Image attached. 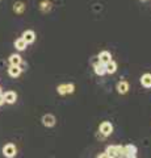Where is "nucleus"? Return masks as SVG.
Wrapping results in <instances>:
<instances>
[{
    "instance_id": "obj_1",
    "label": "nucleus",
    "mask_w": 151,
    "mask_h": 158,
    "mask_svg": "<svg viewBox=\"0 0 151 158\" xmlns=\"http://www.w3.org/2000/svg\"><path fill=\"white\" fill-rule=\"evenodd\" d=\"M105 153L109 158H118L124 157V146L121 145H108L105 149Z\"/></svg>"
},
{
    "instance_id": "obj_2",
    "label": "nucleus",
    "mask_w": 151,
    "mask_h": 158,
    "mask_svg": "<svg viewBox=\"0 0 151 158\" xmlns=\"http://www.w3.org/2000/svg\"><path fill=\"white\" fill-rule=\"evenodd\" d=\"M99 132L103 135L104 137H108L113 133V124L110 121H103L99 125Z\"/></svg>"
},
{
    "instance_id": "obj_3",
    "label": "nucleus",
    "mask_w": 151,
    "mask_h": 158,
    "mask_svg": "<svg viewBox=\"0 0 151 158\" xmlns=\"http://www.w3.org/2000/svg\"><path fill=\"white\" fill-rule=\"evenodd\" d=\"M138 149L133 144H128L124 146V158H135L137 157Z\"/></svg>"
},
{
    "instance_id": "obj_4",
    "label": "nucleus",
    "mask_w": 151,
    "mask_h": 158,
    "mask_svg": "<svg viewBox=\"0 0 151 158\" xmlns=\"http://www.w3.org/2000/svg\"><path fill=\"white\" fill-rule=\"evenodd\" d=\"M57 91L59 95H67V94H72L75 91V86L72 83H65V85H59L57 87Z\"/></svg>"
},
{
    "instance_id": "obj_5",
    "label": "nucleus",
    "mask_w": 151,
    "mask_h": 158,
    "mask_svg": "<svg viewBox=\"0 0 151 158\" xmlns=\"http://www.w3.org/2000/svg\"><path fill=\"white\" fill-rule=\"evenodd\" d=\"M16 153H17V149H16V146H14L13 144H6L3 146V154L4 157H7V158H13L14 156H16Z\"/></svg>"
},
{
    "instance_id": "obj_6",
    "label": "nucleus",
    "mask_w": 151,
    "mask_h": 158,
    "mask_svg": "<svg viewBox=\"0 0 151 158\" xmlns=\"http://www.w3.org/2000/svg\"><path fill=\"white\" fill-rule=\"evenodd\" d=\"M55 123H57V118H55L54 115H51V113H46V115L42 116V124L45 127H47V128L54 127Z\"/></svg>"
},
{
    "instance_id": "obj_7",
    "label": "nucleus",
    "mask_w": 151,
    "mask_h": 158,
    "mask_svg": "<svg viewBox=\"0 0 151 158\" xmlns=\"http://www.w3.org/2000/svg\"><path fill=\"white\" fill-rule=\"evenodd\" d=\"M3 98H4V102L6 103L13 104V103H16V100H17V94L14 91H7L6 94H3Z\"/></svg>"
},
{
    "instance_id": "obj_8",
    "label": "nucleus",
    "mask_w": 151,
    "mask_h": 158,
    "mask_svg": "<svg viewBox=\"0 0 151 158\" xmlns=\"http://www.w3.org/2000/svg\"><path fill=\"white\" fill-rule=\"evenodd\" d=\"M93 71H95L96 75L103 77V75H105V74H106V67H105L104 63H101V62L97 61L93 65Z\"/></svg>"
},
{
    "instance_id": "obj_9",
    "label": "nucleus",
    "mask_w": 151,
    "mask_h": 158,
    "mask_svg": "<svg viewBox=\"0 0 151 158\" xmlns=\"http://www.w3.org/2000/svg\"><path fill=\"white\" fill-rule=\"evenodd\" d=\"M112 61V54L108 50H103L99 53V62L104 63V65H106V63H109Z\"/></svg>"
},
{
    "instance_id": "obj_10",
    "label": "nucleus",
    "mask_w": 151,
    "mask_h": 158,
    "mask_svg": "<svg viewBox=\"0 0 151 158\" xmlns=\"http://www.w3.org/2000/svg\"><path fill=\"white\" fill-rule=\"evenodd\" d=\"M116 90L118 94H121V95H125V94L129 91V83L126 81H120L118 83H117Z\"/></svg>"
},
{
    "instance_id": "obj_11",
    "label": "nucleus",
    "mask_w": 151,
    "mask_h": 158,
    "mask_svg": "<svg viewBox=\"0 0 151 158\" xmlns=\"http://www.w3.org/2000/svg\"><path fill=\"white\" fill-rule=\"evenodd\" d=\"M8 61H9V65L11 66H20L21 62H22V58H21L20 54H11L8 58Z\"/></svg>"
},
{
    "instance_id": "obj_12",
    "label": "nucleus",
    "mask_w": 151,
    "mask_h": 158,
    "mask_svg": "<svg viewBox=\"0 0 151 158\" xmlns=\"http://www.w3.org/2000/svg\"><path fill=\"white\" fill-rule=\"evenodd\" d=\"M24 40H25V42L28 44H33L34 42V40H36V33L33 32V31H25L22 33V36H21Z\"/></svg>"
},
{
    "instance_id": "obj_13",
    "label": "nucleus",
    "mask_w": 151,
    "mask_h": 158,
    "mask_svg": "<svg viewBox=\"0 0 151 158\" xmlns=\"http://www.w3.org/2000/svg\"><path fill=\"white\" fill-rule=\"evenodd\" d=\"M141 85L145 88H151V74L150 73H145L141 77Z\"/></svg>"
},
{
    "instance_id": "obj_14",
    "label": "nucleus",
    "mask_w": 151,
    "mask_h": 158,
    "mask_svg": "<svg viewBox=\"0 0 151 158\" xmlns=\"http://www.w3.org/2000/svg\"><path fill=\"white\" fill-rule=\"evenodd\" d=\"M21 71L22 70L20 69V66H9V69H8V74H9V77H12V78L20 77Z\"/></svg>"
},
{
    "instance_id": "obj_15",
    "label": "nucleus",
    "mask_w": 151,
    "mask_h": 158,
    "mask_svg": "<svg viewBox=\"0 0 151 158\" xmlns=\"http://www.w3.org/2000/svg\"><path fill=\"white\" fill-rule=\"evenodd\" d=\"M26 46H28V44L25 42V40H24L22 37L17 38L16 41H14V48H16L17 50H20V52L25 50V49H26Z\"/></svg>"
},
{
    "instance_id": "obj_16",
    "label": "nucleus",
    "mask_w": 151,
    "mask_h": 158,
    "mask_svg": "<svg viewBox=\"0 0 151 158\" xmlns=\"http://www.w3.org/2000/svg\"><path fill=\"white\" fill-rule=\"evenodd\" d=\"M24 11H25V4L22 2H16L13 4V12L16 15H21L24 13Z\"/></svg>"
},
{
    "instance_id": "obj_17",
    "label": "nucleus",
    "mask_w": 151,
    "mask_h": 158,
    "mask_svg": "<svg viewBox=\"0 0 151 158\" xmlns=\"http://www.w3.org/2000/svg\"><path fill=\"white\" fill-rule=\"evenodd\" d=\"M105 67H106V74H114L117 71V63L113 61V59H112L109 63H106Z\"/></svg>"
},
{
    "instance_id": "obj_18",
    "label": "nucleus",
    "mask_w": 151,
    "mask_h": 158,
    "mask_svg": "<svg viewBox=\"0 0 151 158\" xmlns=\"http://www.w3.org/2000/svg\"><path fill=\"white\" fill-rule=\"evenodd\" d=\"M51 8V3L50 2H42L41 3V11L42 12H47Z\"/></svg>"
},
{
    "instance_id": "obj_19",
    "label": "nucleus",
    "mask_w": 151,
    "mask_h": 158,
    "mask_svg": "<svg viewBox=\"0 0 151 158\" xmlns=\"http://www.w3.org/2000/svg\"><path fill=\"white\" fill-rule=\"evenodd\" d=\"M97 158H109V157H108V154H106V153L104 152V153H100V154L97 156Z\"/></svg>"
},
{
    "instance_id": "obj_20",
    "label": "nucleus",
    "mask_w": 151,
    "mask_h": 158,
    "mask_svg": "<svg viewBox=\"0 0 151 158\" xmlns=\"http://www.w3.org/2000/svg\"><path fill=\"white\" fill-rule=\"evenodd\" d=\"M4 103L6 102H4V98H3V94H2V95H0V106H3Z\"/></svg>"
},
{
    "instance_id": "obj_21",
    "label": "nucleus",
    "mask_w": 151,
    "mask_h": 158,
    "mask_svg": "<svg viewBox=\"0 0 151 158\" xmlns=\"http://www.w3.org/2000/svg\"><path fill=\"white\" fill-rule=\"evenodd\" d=\"M2 94H3V92H2V87H0V95H2Z\"/></svg>"
},
{
    "instance_id": "obj_22",
    "label": "nucleus",
    "mask_w": 151,
    "mask_h": 158,
    "mask_svg": "<svg viewBox=\"0 0 151 158\" xmlns=\"http://www.w3.org/2000/svg\"><path fill=\"white\" fill-rule=\"evenodd\" d=\"M142 2H145V0H142Z\"/></svg>"
}]
</instances>
